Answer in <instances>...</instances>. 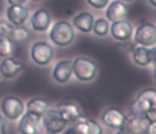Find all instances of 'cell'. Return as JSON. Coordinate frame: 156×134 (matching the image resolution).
Listing matches in <instances>:
<instances>
[{
  "label": "cell",
  "instance_id": "obj_1",
  "mask_svg": "<svg viewBox=\"0 0 156 134\" xmlns=\"http://www.w3.org/2000/svg\"><path fill=\"white\" fill-rule=\"evenodd\" d=\"M50 39L58 47H67L73 41L74 31L67 21H58L50 31Z\"/></svg>",
  "mask_w": 156,
  "mask_h": 134
},
{
  "label": "cell",
  "instance_id": "obj_20",
  "mask_svg": "<svg viewBox=\"0 0 156 134\" xmlns=\"http://www.w3.org/2000/svg\"><path fill=\"white\" fill-rule=\"evenodd\" d=\"M133 59L138 65L146 67L150 65L151 61V54L150 49L144 45H137L133 49Z\"/></svg>",
  "mask_w": 156,
  "mask_h": 134
},
{
  "label": "cell",
  "instance_id": "obj_29",
  "mask_svg": "<svg viewBox=\"0 0 156 134\" xmlns=\"http://www.w3.org/2000/svg\"><path fill=\"white\" fill-rule=\"evenodd\" d=\"M150 54H151V61L156 65V47L150 49Z\"/></svg>",
  "mask_w": 156,
  "mask_h": 134
},
{
  "label": "cell",
  "instance_id": "obj_19",
  "mask_svg": "<svg viewBox=\"0 0 156 134\" xmlns=\"http://www.w3.org/2000/svg\"><path fill=\"white\" fill-rule=\"evenodd\" d=\"M94 19L90 13L83 12L81 14L76 15L73 18V25L79 31L84 33H89L93 30Z\"/></svg>",
  "mask_w": 156,
  "mask_h": 134
},
{
  "label": "cell",
  "instance_id": "obj_7",
  "mask_svg": "<svg viewBox=\"0 0 156 134\" xmlns=\"http://www.w3.org/2000/svg\"><path fill=\"white\" fill-rule=\"evenodd\" d=\"M31 56L34 62L39 65H46L51 61L53 57V49L47 42L38 41L32 45Z\"/></svg>",
  "mask_w": 156,
  "mask_h": 134
},
{
  "label": "cell",
  "instance_id": "obj_2",
  "mask_svg": "<svg viewBox=\"0 0 156 134\" xmlns=\"http://www.w3.org/2000/svg\"><path fill=\"white\" fill-rule=\"evenodd\" d=\"M72 71L78 79L90 81L96 77L97 65L93 60L85 57H76L72 62Z\"/></svg>",
  "mask_w": 156,
  "mask_h": 134
},
{
  "label": "cell",
  "instance_id": "obj_31",
  "mask_svg": "<svg viewBox=\"0 0 156 134\" xmlns=\"http://www.w3.org/2000/svg\"><path fill=\"white\" fill-rule=\"evenodd\" d=\"M10 4H23L26 2V0H8Z\"/></svg>",
  "mask_w": 156,
  "mask_h": 134
},
{
  "label": "cell",
  "instance_id": "obj_33",
  "mask_svg": "<svg viewBox=\"0 0 156 134\" xmlns=\"http://www.w3.org/2000/svg\"><path fill=\"white\" fill-rule=\"evenodd\" d=\"M149 2H150L153 6H155V8H156V0H149Z\"/></svg>",
  "mask_w": 156,
  "mask_h": 134
},
{
  "label": "cell",
  "instance_id": "obj_17",
  "mask_svg": "<svg viewBox=\"0 0 156 134\" xmlns=\"http://www.w3.org/2000/svg\"><path fill=\"white\" fill-rule=\"evenodd\" d=\"M41 119L38 115L31 112H28L23 114V118L19 122V131L21 134H31L37 131V124Z\"/></svg>",
  "mask_w": 156,
  "mask_h": 134
},
{
  "label": "cell",
  "instance_id": "obj_25",
  "mask_svg": "<svg viewBox=\"0 0 156 134\" xmlns=\"http://www.w3.org/2000/svg\"><path fill=\"white\" fill-rule=\"evenodd\" d=\"M12 25L5 22V21H0V37L3 38H10L11 31H12Z\"/></svg>",
  "mask_w": 156,
  "mask_h": 134
},
{
  "label": "cell",
  "instance_id": "obj_4",
  "mask_svg": "<svg viewBox=\"0 0 156 134\" xmlns=\"http://www.w3.org/2000/svg\"><path fill=\"white\" fill-rule=\"evenodd\" d=\"M43 124L46 131L49 134H60L64 131L67 122L62 118L58 110H50L48 109L46 113L41 116Z\"/></svg>",
  "mask_w": 156,
  "mask_h": 134
},
{
  "label": "cell",
  "instance_id": "obj_16",
  "mask_svg": "<svg viewBox=\"0 0 156 134\" xmlns=\"http://www.w3.org/2000/svg\"><path fill=\"white\" fill-rule=\"evenodd\" d=\"M126 13L127 8L123 2L119 1V0H115L108 5L105 15L107 17V20L112 21V22H116V21L123 20L124 17L126 16Z\"/></svg>",
  "mask_w": 156,
  "mask_h": 134
},
{
  "label": "cell",
  "instance_id": "obj_11",
  "mask_svg": "<svg viewBox=\"0 0 156 134\" xmlns=\"http://www.w3.org/2000/svg\"><path fill=\"white\" fill-rule=\"evenodd\" d=\"M6 16L13 25H20L27 21L29 12L23 4H11L6 11Z\"/></svg>",
  "mask_w": 156,
  "mask_h": 134
},
{
  "label": "cell",
  "instance_id": "obj_26",
  "mask_svg": "<svg viewBox=\"0 0 156 134\" xmlns=\"http://www.w3.org/2000/svg\"><path fill=\"white\" fill-rule=\"evenodd\" d=\"M109 0H87L89 4L91 6H94V8H103L108 4Z\"/></svg>",
  "mask_w": 156,
  "mask_h": 134
},
{
  "label": "cell",
  "instance_id": "obj_15",
  "mask_svg": "<svg viewBox=\"0 0 156 134\" xmlns=\"http://www.w3.org/2000/svg\"><path fill=\"white\" fill-rule=\"evenodd\" d=\"M58 112L66 122H73L81 116L79 107L73 102H62L56 108Z\"/></svg>",
  "mask_w": 156,
  "mask_h": 134
},
{
  "label": "cell",
  "instance_id": "obj_10",
  "mask_svg": "<svg viewBox=\"0 0 156 134\" xmlns=\"http://www.w3.org/2000/svg\"><path fill=\"white\" fill-rule=\"evenodd\" d=\"M25 68L23 63L13 57H4L0 61V73L4 78H13Z\"/></svg>",
  "mask_w": 156,
  "mask_h": 134
},
{
  "label": "cell",
  "instance_id": "obj_24",
  "mask_svg": "<svg viewBox=\"0 0 156 134\" xmlns=\"http://www.w3.org/2000/svg\"><path fill=\"white\" fill-rule=\"evenodd\" d=\"M93 30H94V34L98 35V36H105V35L108 33L109 25H108V22H107V20L100 18L94 22Z\"/></svg>",
  "mask_w": 156,
  "mask_h": 134
},
{
  "label": "cell",
  "instance_id": "obj_12",
  "mask_svg": "<svg viewBox=\"0 0 156 134\" xmlns=\"http://www.w3.org/2000/svg\"><path fill=\"white\" fill-rule=\"evenodd\" d=\"M111 34L116 40L126 41L132 37L133 27L129 21H116V22H113L111 27Z\"/></svg>",
  "mask_w": 156,
  "mask_h": 134
},
{
  "label": "cell",
  "instance_id": "obj_34",
  "mask_svg": "<svg viewBox=\"0 0 156 134\" xmlns=\"http://www.w3.org/2000/svg\"><path fill=\"white\" fill-rule=\"evenodd\" d=\"M31 134H39V133H38V131H36V132H34V133H31Z\"/></svg>",
  "mask_w": 156,
  "mask_h": 134
},
{
  "label": "cell",
  "instance_id": "obj_36",
  "mask_svg": "<svg viewBox=\"0 0 156 134\" xmlns=\"http://www.w3.org/2000/svg\"><path fill=\"white\" fill-rule=\"evenodd\" d=\"M123 1H132V0H123Z\"/></svg>",
  "mask_w": 156,
  "mask_h": 134
},
{
  "label": "cell",
  "instance_id": "obj_5",
  "mask_svg": "<svg viewBox=\"0 0 156 134\" xmlns=\"http://www.w3.org/2000/svg\"><path fill=\"white\" fill-rule=\"evenodd\" d=\"M1 111L8 119L16 120L23 114L25 105L19 98L15 96H8L1 102Z\"/></svg>",
  "mask_w": 156,
  "mask_h": 134
},
{
  "label": "cell",
  "instance_id": "obj_35",
  "mask_svg": "<svg viewBox=\"0 0 156 134\" xmlns=\"http://www.w3.org/2000/svg\"><path fill=\"white\" fill-rule=\"evenodd\" d=\"M154 75H155V79H156V69H155V72H154Z\"/></svg>",
  "mask_w": 156,
  "mask_h": 134
},
{
  "label": "cell",
  "instance_id": "obj_14",
  "mask_svg": "<svg viewBox=\"0 0 156 134\" xmlns=\"http://www.w3.org/2000/svg\"><path fill=\"white\" fill-rule=\"evenodd\" d=\"M72 73V62L69 60H62L58 61L55 65L52 72V76L58 82L60 83H65L69 80V78L71 77Z\"/></svg>",
  "mask_w": 156,
  "mask_h": 134
},
{
  "label": "cell",
  "instance_id": "obj_6",
  "mask_svg": "<svg viewBox=\"0 0 156 134\" xmlns=\"http://www.w3.org/2000/svg\"><path fill=\"white\" fill-rule=\"evenodd\" d=\"M134 40L137 45L144 47H153L156 45V27L150 22L140 25L137 28L134 36Z\"/></svg>",
  "mask_w": 156,
  "mask_h": 134
},
{
  "label": "cell",
  "instance_id": "obj_21",
  "mask_svg": "<svg viewBox=\"0 0 156 134\" xmlns=\"http://www.w3.org/2000/svg\"><path fill=\"white\" fill-rule=\"evenodd\" d=\"M48 109H49V102L43 98H32L27 104V111L36 114L39 117H41Z\"/></svg>",
  "mask_w": 156,
  "mask_h": 134
},
{
  "label": "cell",
  "instance_id": "obj_9",
  "mask_svg": "<svg viewBox=\"0 0 156 134\" xmlns=\"http://www.w3.org/2000/svg\"><path fill=\"white\" fill-rule=\"evenodd\" d=\"M101 120L105 126L120 130L123 127L125 115L122 113V111H120L117 108H109L103 112L102 116H101Z\"/></svg>",
  "mask_w": 156,
  "mask_h": 134
},
{
  "label": "cell",
  "instance_id": "obj_32",
  "mask_svg": "<svg viewBox=\"0 0 156 134\" xmlns=\"http://www.w3.org/2000/svg\"><path fill=\"white\" fill-rule=\"evenodd\" d=\"M116 134H129V133H127L126 131H124V130H122V129H120V130H118V132L116 133Z\"/></svg>",
  "mask_w": 156,
  "mask_h": 134
},
{
  "label": "cell",
  "instance_id": "obj_30",
  "mask_svg": "<svg viewBox=\"0 0 156 134\" xmlns=\"http://www.w3.org/2000/svg\"><path fill=\"white\" fill-rule=\"evenodd\" d=\"M63 134H79V133H78V131H76V129L74 128V127H71V128L67 129V130H66Z\"/></svg>",
  "mask_w": 156,
  "mask_h": 134
},
{
  "label": "cell",
  "instance_id": "obj_37",
  "mask_svg": "<svg viewBox=\"0 0 156 134\" xmlns=\"http://www.w3.org/2000/svg\"><path fill=\"white\" fill-rule=\"evenodd\" d=\"M34 1H41V0H34Z\"/></svg>",
  "mask_w": 156,
  "mask_h": 134
},
{
  "label": "cell",
  "instance_id": "obj_22",
  "mask_svg": "<svg viewBox=\"0 0 156 134\" xmlns=\"http://www.w3.org/2000/svg\"><path fill=\"white\" fill-rule=\"evenodd\" d=\"M29 30L23 25H13L10 34V39L13 42H23L29 37Z\"/></svg>",
  "mask_w": 156,
  "mask_h": 134
},
{
  "label": "cell",
  "instance_id": "obj_3",
  "mask_svg": "<svg viewBox=\"0 0 156 134\" xmlns=\"http://www.w3.org/2000/svg\"><path fill=\"white\" fill-rule=\"evenodd\" d=\"M150 124V119L146 114L133 113L129 116H125V120L122 130L126 131L129 134H142L147 132V129Z\"/></svg>",
  "mask_w": 156,
  "mask_h": 134
},
{
  "label": "cell",
  "instance_id": "obj_27",
  "mask_svg": "<svg viewBox=\"0 0 156 134\" xmlns=\"http://www.w3.org/2000/svg\"><path fill=\"white\" fill-rule=\"evenodd\" d=\"M147 133L148 134H156V119L151 120L150 124L147 129Z\"/></svg>",
  "mask_w": 156,
  "mask_h": 134
},
{
  "label": "cell",
  "instance_id": "obj_38",
  "mask_svg": "<svg viewBox=\"0 0 156 134\" xmlns=\"http://www.w3.org/2000/svg\"><path fill=\"white\" fill-rule=\"evenodd\" d=\"M0 61H1V56H0Z\"/></svg>",
  "mask_w": 156,
  "mask_h": 134
},
{
  "label": "cell",
  "instance_id": "obj_28",
  "mask_svg": "<svg viewBox=\"0 0 156 134\" xmlns=\"http://www.w3.org/2000/svg\"><path fill=\"white\" fill-rule=\"evenodd\" d=\"M5 126H6L5 117L0 115V134H6Z\"/></svg>",
  "mask_w": 156,
  "mask_h": 134
},
{
  "label": "cell",
  "instance_id": "obj_18",
  "mask_svg": "<svg viewBox=\"0 0 156 134\" xmlns=\"http://www.w3.org/2000/svg\"><path fill=\"white\" fill-rule=\"evenodd\" d=\"M51 22V18H50V15L48 13V11L41 8V10H37L34 14L32 15L31 18V25L32 28L35 31H38V32H45L50 25Z\"/></svg>",
  "mask_w": 156,
  "mask_h": 134
},
{
  "label": "cell",
  "instance_id": "obj_13",
  "mask_svg": "<svg viewBox=\"0 0 156 134\" xmlns=\"http://www.w3.org/2000/svg\"><path fill=\"white\" fill-rule=\"evenodd\" d=\"M74 122V128L76 129L79 134H102L103 130L101 126L96 122L94 120H91L86 117H80Z\"/></svg>",
  "mask_w": 156,
  "mask_h": 134
},
{
  "label": "cell",
  "instance_id": "obj_8",
  "mask_svg": "<svg viewBox=\"0 0 156 134\" xmlns=\"http://www.w3.org/2000/svg\"><path fill=\"white\" fill-rule=\"evenodd\" d=\"M156 95V90L154 89H147L141 91L138 94L137 98L134 102L132 106L133 113H148L153 107V99Z\"/></svg>",
  "mask_w": 156,
  "mask_h": 134
},
{
  "label": "cell",
  "instance_id": "obj_23",
  "mask_svg": "<svg viewBox=\"0 0 156 134\" xmlns=\"http://www.w3.org/2000/svg\"><path fill=\"white\" fill-rule=\"evenodd\" d=\"M14 50V42L10 38L0 37V56L8 57Z\"/></svg>",
  "mask_w": 156,
  "mask_h": 134
}]
</instances>
